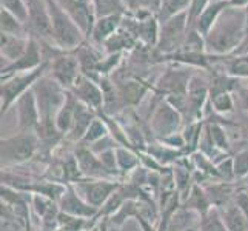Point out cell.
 Returning a JSON list of instances; mask_svg holds the SVG:
<instances>
[{
	"label": "cell",
	"instance_id": "6da1fadb",
	"mask_svg": "<svg viewBox=\"0 0 248 231\" xmlns=\"http://www.w3.org/2000/svg\"><path fill=\"white\" fill-rule=\"evenodd\" d=\"M248 34V11L245 8L227 6L205 36L207 53L211 56H228L237 51Z\"/></svg>",
	"mask_w": 248,
	"mask_h": 231
},
{
	"label": "cell",
	"instance_id": "7a4b0ae2",
	"mask_svg": "<svg viewBox=\"0 0 248 231\" xmlns=\"http://www.w3.org/2000/svg\"><path fill=\"white\" fill-rule=\"evenodd\" d=\"M39 153L37 133L19 131L10 138H2L0 140V162L2 169H10L13 167L22 165L36 157Z\"/></svg>",
	"mask_w": 248,
	"mask_h": 231
},
{
	"label": "cell",
	"instance_id": "3957f363",
	"mask_svg": "<svg viewBox=\"0 0 248 231\" xmlns=\"http://www.w3.org/2000/svg\"><path fill=\"white\" fill-rule=\"evenodd\" d=\"M51 22H53V42L54 45L65 53H74L83 45L87 36L79 28L70 15H68L56 0H48Z\"/></svg>",
	"mask_w": 248,
	"mask_h": 231
},
{
	"label": "cell",
	"instance_id": "277c9868",
	"mask_svg": "<svg viewBox=\"0 0 248 231\" xmlns=\"http://www.w3.org/2000/svg\"><path fill=\"white\" fill-rule=\"evenodd\" d=\"M49 68V62H45L40 68L32 71H27V73H17L13 74L10 77H5L2 79V87H0V99H2V104H0V114L3 116L8 113L17 99L20 96H23L25 92L30 91L34 83H36L42 76H45L48 73Z\"/></svg>",
	"mask_w": 248,
	"mask_h": 231
},
{
	"label": "cell",
	"instance_id": "5b68a950",
	"mask_svg": "<svg viewBox=\"0 0 248 231\" xmlns=\"http://www.w3.org/2000/svg\"><path fill=\"white\" fill-rule=\"evenodd\" d=\"M32 91L36 94L40 121L45 119H54L68 97V90H65L61 83L54 80L48 73L42 76L40 79L34 83Z\"/></svg>",
	"mask_w": 248,
	"mask_h": 231
},
{
	"label": "cell",
	"instance_id": "8992f818",
	"mask_svg": "<svg viewBox=\"0 0 248 231\" xmlns=\"http://www.w3.org/2000/svg\"><path fill=\"white\" fill-rule=\"evenodd\" d=\"M188 30V11H184L177 15L170 17L168 20L160 22L159 28V40H157V51L164 56H173L182 49Z\"/></svg>",
	"mask_w": 248,
	"mask_h": 231
},
{
	"label": "cell",
	"instance_id": "52a82bcc",
	"mask_svg": "<svg viewBox=\"0 0 248 231\" xmlns=\"http://www.w3.org/2000/svg\"><path fill=\"white\" fill-rule=\"evenodd\" d=\"M27 5V30L28 36L39 42L53 44V22H51L48 0H25Z\"/></svg>",
	"mask_w": 248,
	"mask_h": 231
},
{
	"label": "cell",
	"instance_id": "ba28073f",
	"mask_svg": "<svg viewBox=\"0 0 248 231\" xmlns=\"http://www.w3.org/2000/svg\"><path fill=\"white\" fill-rule=\"evenodd\" d=\"M121 182H116L114 179H79L73 182V186L76 188L82 198L87 200L91 207L100 210L107 200L121 188Z\"/></svg>",
	"mask_w": 248,
	"mask_h": 231
},
{
	"label": "cell",
	"instance_id": "9c48e42d",
	"mask_svg": "<svg viewBox=\"0 0 248 231\" xmlns=\"http://www.w3.org/2000/svg\"><path fill=\"white\" fill-rule=\"evenodd\" d=\"M210 100V79L202 73H194L186 90V113L190 123L202 121L203 109ZM184 117V119H185Z\"/></svg>",
	"mask_w": 248,
	"mask_h": 231
},
{
	"label": "cell",
	"instance_id": "30bf717a",
	"mask_svg": "<svg viewBox=\"0 0 248 231\" xmlns=\"http://www.w3.org/2000/svg\"><path fill=\"white\" fill-rule=\"evenodd\" d=\"M182 121L184 116L164 99L159 102V105L153 111L150 119V130L159 140H162L171 134L179 133Z\"/></svg>",
	"mask_w": 248,
	"mask_h": 231
},
{
	"label": "cell",
	"instance_id": "8fae6325",
	"mask_svg": "<svg viewBox=\"0 0 248 231\" xmlns=\"http://www.w3.org/2000/svg\"><path fill=\"white\" fill-rule=\"evenodd\" d=\"M49 62L48 74L62 85L65 90L70 91L76 80L82 74V68L79 63V59L74 53H62L56 54Z\"/></svg>",
	"mask_w": 248,
	"mask_h": 231
},
{
	"label": "cell",
	"instance_id": "7c38bea8",
	"mask_svg": "<svg viewBox=\"0 0 248 231\" xmlns=\"http://www.w3.org/2000/svg\"><path fill=\"white\" fill-rule=\"evenodd\" d=\"M44 63H45V56H44V49H42L40 42L34 37H30L28 46L25 49V53L17 59L16 62L2 66V79L10 77L13 74H17V73H27V71L37 70V68H40Z\"/></svg>",
	"mask_w": 248,
	"mask_h": 231
},
{
	"label": "cell",
	"instance_id": "4fadbf2b",
	"mask_svg": "<svg viewBox=\"0 0 248 231\" xmlns=\"http://www.w3.org/2000/svg\"><path fill=\"white\" fill-rule=\"evenodd\" d=\"M56 2L79 25V28L83 31L85 36L90 37L94 23L97 20L91 0H56Z\"/></svg>",
	"mask_w": 248,
	"mask_h": 231
},
{
	"label": "cell",
	"instance_id": "5bb4252c",
	"mask_svg": "<svg viewBox=\"0 0 248 231\" xmlns=\"http://www.w3.org/2000/svg\"><path fill=\"white\" fill-rule=\"evenodd\" d=\"M14 105L17 113V126H19V131L36 133L40 123V113H39L36 94H34L32 88L17 99Z\"/></svg>",
	"mask_w": 248,
	"mask_h": 231
},
{
	"label": "cell",
	"instance_id": "9a60e30c",
	"mask_svg": "<svg viewBox=\"0 0 248 231\" xmlns=\"http://www.w3.org/2000/svg\"><path fill=\"white\" fill-rule=\"evenodd\" d=\"M70 92L79 102H82L83 105L90 107L94 111H100L104 108V90H102V87L96 80L88 76L80 74V77L76 80Z\"/></svg>",
	"mask_w": 248,
	"mask_h": 231
},
{
	"label": "cell",
	"instance_id": "2e32d148",
	"mask_svg": "<svg viewBox=\"0 0 248 231\" xmlns=\"http://www.w3.org/2000/svg\"><path fill=\"white\" fill-rule=\"evenodd\" d=\"M57 203H59V210L62 213L79 217V219H93L99 215V210L91 207V205L76 191L73 184H66V190Z\"/></svg>",
	"mask_w": 248,
	"mask_h": 231
},
{
	"label": "cell",
	"instance_id": "e0dca14e",
	"mask_svg": "<svg viewBox=\"0 0 248 231\" xmlns=\"http://www.w3.org/2000/svg\"><path fill=\"white\" fill-rule=\"evenodd\" d=\"M191 76L193 74L188 73L186 70H174V68H170V70H167L160 76L159 82L156 83L155 91L164 94L167 97L185 96Z\"/></svg>",
	"mask_w": 248,
	"mask_h": 231
},
{
	"label": "cell",
	"instance_id": "ac0fdd59",
	"mask_svg": "<svg viewBox=\"0 0 248 231\" xmlns=\"http://www.w3.org/2000/svg\"><path fill=\"white\" fill-rule=\"evenodd\" d=\"M74 156L78 159V164L80 168L82 177L85 179H113L109 173L102 165L99 156L94 151H91L87 145L78 143V147L74 150Z\"/></svg>",
	"mask_w": 248,
	"mask_h": 231
},
{
	"label": "cell",
	"instance_id": "d6986e66",
	"mask_svg": "<svg viewBox=\"0 0 248 231\" xmlns=\"http://www.w3.org/2000/svg\"><path fill=\"white\" fill-rule=\"evenodd\" d=\"M213 62L220 65V71L234 77V79L248 80V54H228V56H211Z\"/></svg>",
	"mask_w": 248,
	"mask_h": 231
},
{
	"label": "cell",
	"instance_id": "ffe728a7",
	"mask_svg": "<svg viewBox=\"0 0 248 231\" xmlns=\"http://www.w3.org/2000/svg\"><path fill=\"white\" fill-rule=\"evenodd\" d=\"M78 100V99H76ZM97 117V111L91 109L90 107L83 105L82 102H76V117H74V125L71 131L68 133L66 139L74 143H80L83 136L87 134L91 122Z\"/></svg>",
	"mask_w": 248,
	"mask_h": 231
},
{
	"label": "cell",
	"instance_id": "44dd1931",
	"mask_svg": "<svg viewBox=\"0 0 248 231\" xmlns=\"http://www.w3.org/2000/svg\"><path fill=\"white\" fill-rule=\"evenodd\" d=\"M122 17L124 15H108L97 19L90 36L91 40L94 42V45L104 46L105 42L122 27Z\"/></svg>",
	"mask_w": 248,
	"mask_h": 231
},
{
	"label": "cell",
	"instance_id": "7402d4cb",
	"mask_svg": "<svg viewBox=\"0 0 248 231\" xmlns=\"http://www.w3.org/2000/svg\"><path fill=\"white\" fill-rule=\"evenodd\" d=\"M207 191L210 202L213 207L216 208H224L228 202H232L234 194H236V186L232 182L220 181V182H213L208 185H202Z\"/></svg>",
	"mask_w": 248,
	"mask_h": 231
},
{
	"label": "cell",
	"instance_id": "603a6c76",
	"mask_svg": "<svg viewBox=\"0 0 248 231\" xmlns=\"http://www.w3.org/2000/svg\"><path fill=\"white\" fill-rule=\"evenodd\" d=\"M201 222V215L191 208H186L181 205L171 216L167 231H188V230H198Z\"/></svg>",
	"mask_w": 248,
	"mask_h": 231
},
{
	"label": "cell",
	"instance_id": "cb8c5ba5",
	"mask_svg": "<svg viewBox=\"0 0 248 231\" xmlns=\"http://www.w3.org/2000/svg\"><path fill=\"white\" fill-rule=\"evenodd\" d=\"M228 2H211L207 8L203 10V13L196 19L194 25L191 28H194L201 36H207L210 32V30L213 28V25L216 23V20L219 19V15L224 13V10L228 6Z\"/></svg>",
	"mask_w": 248,
	"mask_h": 231
},
{
	"label": "cell",
	"instance_id": "d4e9b609",
	"mask_svg": "<svg viewBox=\"0 0 248 231\" xmlns=\"http://www.w3.org/2000/svg\"><path fill=\"white\" fill-rule=\"evenodd\" d=\"M30 37H17L10 34H2V45H0V53H2V61L5 59L6 63H13L19 59L28 46ZM2 65V66H5Z\"/></svg>",
	"mask_w": 248,
	"mask_h": 231
},
{
	"label": "cell",
	"instance_id": "484cf974",
	"mask_svg": "<svg viewBox=\"0 0 248 231\" xmlns=\"http://www.w3.org/2000/svg\"><path fill=\"white\" fill-rule=\"evenodd\" d=\"M150 90V87L140 83L139 80H126L117 87L119 97H121L124 107L126 105H138L145 97V94Z\"/></svg>",
	"mask_w": 248,
	"mask_h": 231
},
{
	"label": "cell",
	"instance_id": "4316f807",
	"mask_svg": "<svg viewBox=\"0 0 248 231\" xmlns=\"http://www.w3.org/2000/svg\"><path fill=\"white\" fill-rule=\"evenodd\" d=\"M220 211L227 231H248V220L234 200L228 202L224 208H220Z\"/></svg>",
	"mask_w": 248,
	"mask_h": 231
},
{
	"label": "cell",
	"instance_id": "83f0119b",
	"mask_svg": "<svg viewBox=\"0 0 248 231\" xmlns=\"http://www.w3.org/2000/svg\"><path fill=\"white\" fill-rule=\"evenodd\" d=\"M76 97L73 94L68 91V97H66V102L65 105L59 109V113L56 114L54 117V122H56V126L57 130L61 131L65 138L68 136V133L71 131V128L74 125V117H76Z\"/></svg>",
	"mask_w": 248,
	"mask_h": 231
},
{
	"label": "cell",
	"instance_id": "f1b7e54d",
	"mask_svg": "<svg viewBox=\"0 0 248 231\" xmlns=\"http://www.w3.org/2000/svg\"><path fill=\"white\" fill-rule=\"evenodd\" d=\"M182 205L186 208L194 210L196 213H199L201 216H203L205 213H208L213 207L208 194H207V191H205V188L199 184L193 185L190 194H188V198L182 202Z\"/></svg>",
	"mask_w": 248,
	"mask_h": 231
},
{
	"label": "cell",
	"instance_id": "f546056e",
	"mask_svg": "<svg viewBox=\"0 0 248 231\" xmlns=\"http://www.w3.org/2000/svg\"><path fill=\"white\" fill-rule=\"evenodd\" d=\"M205 138L208 139V142L220 153H228L230 151V140L227 136V130L222 123L219 122H205Z\"/></svg>",
	"mask_w": 248,
	"mask_h": 231
},
{
	"label": "cell",
	"instance_id": "4dcf8cb0",
	"mask_svg": "<svg viewBox=\"0 0 248 231\" xmlns=\"http://www.w3.org/2000/svg\"><path fill=\"white\" fill-rule=\"evenodd\" d=\"M0 28H2V34H10V36L17 37H30L25 22H22L19 17H16L6 10H2V13H0Z\"/></svg>",
	"mask_w": 248,
	"mask_h": 231
},
{
	"label": "cell",
	"instance_id": "1f68e13d",
	"mask_svg": "<svg viewBox=\"0 0 248 231\" xmlns=\"http://www.w3.org/2000/svg\"><path fill=\"white\" fill-rule=\"evenodd\" d=\"M134 45V36L131 31L128 30H122V27L119 28L113 36H111L104 46L107 48V53L108 54H116V53H122L124 49L128 48H133Z\"/></svg>",
	"mask_w": 248,
	"mask_h": 231
},
{
	"label": "cell",
	"instance_id": "d6a6232c",
	"mask_svg": "<svg viewBox=\"0 0 248 231\" xmlns=\"http://www.w3.org/2000/svg\"><path fill=\"white\" fill-rule=\"evenodd\" d=\"M116 157H117V165L121 169V174L133 173L136 168H139L140 157L139 151L126 147H116Z\"/></svg>",
	"mask_w": 248,
	"mask_h": 231
},
{
	"label": "cell",
	"instance_id": "836d02e7",
	"mask_svg": "<svg viewBox=\"0 0 248 231\" xmlns=\"http://www.w3.org/2000/svg\"><path fill=\"white\" fill-rule=\"evenodd\" d=\"M210 105L217 114H232L236 109V100L230 91H219L210 94Z\"/></svg>",
	"mask_w": 248,
	"mask_h": 231
},
{
	"label": "cell",
	"instance_id": "e575fe53",
	"mask_svg": "<svg viewBox=\"0 0 248 231\" xmlns=\"http://www.w3.org/2000/svg\"><path fill=\"white\" fill-rule=\"evenodd\" d=\"M97 19L108 15H124L126 10L125 0H91Z\"/></svg>",
	"mask_w": 248,
	"mask_h": 231
},
{
	"label": "cell",
	"instance_id": "d590c367",
	"mask_svg": "<svg viewBox=\"0 0 248 231\" xmlns=\"http://www.w3.org/2000/svg\"><path fill=\"white\" fill-rule=\"evenodd\" d=\"M190 3H191V0H162L160 8H159V11L156 14L157 20L159 22H165V20L170 19V17L177 15V14H181L184 11H188Z\"/></svg>",
	"mask_w": 248,
	"mask_h": 231
},
{
	"label": "cell",
	"instance_id": "8d00e7d4",
	"mask_svg": "<svg viewBox=\"0 0 248 231\" xmlns=\"http://www.w3.org/2000/svg\"><path fill=\"white\" fill-rule=\"evenodd\" d=\"M107 136H109L108 125H107V122L104 121V119H102L100 116H97L91 122L88 131H87V134L83 136L80 145H87V147H90V145H94L96 142L105 139Z\"/></svg>",
	"mask_w": 248,
	"mask_h": 231
},
{
	"label": "cell",
	"instance_id": "74e56055",
	"mask_svg": "<svg viewBox=\"0 0 248 231\" xmlns=\"http://www.w3.org/2000/svg\"><path fill=\"white\" fill-rule=\"evenodd\" d=\"M198 231H227L224 219H222L220 208L211 207L208 213H205L203 216H201Z\"/></svg>",
	"mask_w": 248,
	"mask_h": 231
},
{
	"label": "cell",
	"instance_id": "f35d334b",
	"mask_svg": "<svg viewBox=\"0 0 248 231\" xmlns=\"http://www.w3.org/2000/svg\"><path fill=\"white\" fill-rule=\"evenodd\" d=\"M233 164H234L236 179H247L248 177V148H242L234 154Z\"/></svg>",
	"mask_w": 248,
	"mask_h": 231
},
{
	"label": "cell",
	"instance_id": "ab89813d",
	"mask_svg": "<svg viewBox=\"0 0 248 231\" xmlns=\"http://www.w3.org/2000/svg\"><path fill=\"white\" fill-rule=\"evenodd\" d=\"M2 3V10L10 11L16 17H19L22 22H27V5L25 0H0Z\"/></svg>",
	"mask_w": 248,
	"mask_h": 231
},
{
	"label": "cell",
	"instance_id": "60d3db41",
	"mask_svg": "<svg viewBox=\"0 0 248 231\" xmlns=\"http://www.w3.org/2000/svg\"><path fill=\"white\" fill-rule=\"evenodd\" d=\"M211 3V0H191L190 8H188V25L190 28L194 25L196 19L203 13V10Z\"/></svg>",
	"mask_w": 248,
	"mask_h": 231
},
{
	"label": "cell",
	"instance_id": "b9f144b4",
	"mask_svg": "<svg viewBox=\"0 0 248 231\" xmlns=\"http://www.w3.org/2000/svg\"><path fill=\"white\" fill-rule=\"evenodd\" d=\"M237 94V104L239 107H241L242 111H245V113H248V82L247 83H241L239 82L237 88L234 91Z\"/></svg>",
	"mask_w": 248,
	"mask_h": 231
},
{
	"label": "cell",
	"instance_id": "7bdbcfd3",
	"mask_svg": "<svg viewBox=\"0 0 248 231\" xmlns=\"http://www.w3.org/2000/svg\"><path fill=\"white\" fill-rule=\"evenodd\" d=\"M233 200H234V203L237 205V207L242 210V213H244L247 220H248V190H237Z\"/></svg>",
	"mask_w": 248,
	"mask_h": 231
},
{
	"label": "cell",
	"instance_id": "ee69618b",
	"mask_svg": "<svg viewBox=\"0 0 248 231\" xmlns=\"http://www.w3.org/2000/svg\"><path fill=\"white\" fill-rule=\"evenodd\" d=\"M230 6H234V8H247L248 6V0H230Z\"/></svg>",
	"mask_w": 248,
	"mask_h": 231
},
{
	"label": "cell",
	"instance_id": "f6af8a7d",
	"mask_svg": "<svg viewBox=\"0 0 248 231\" xmlns=\"http://www.w3.org/2000/svg\"><path fill=\"white\" fill-rule=\"evenodd\" d=\"M211 2H228L230 3V0H211Z\"/></svg>",
	"mask_w": 248,
	"mask_h": 231
},
{
	"label": "cell",
	"instance_id": "bcb514c9",
	"mask_svg": "<svg viewBox=\"0 0 248 231\" xmlns=\"http://www.w3.org/2000/svg\"><path fill=\"white\" fill-rule=\"evenodd\" d=\"M188 231H198V230H196V228H194V230H188Z\"/></svg>",
	"mask_w": 248,
	"mask_h": 231
}]
</instances>
